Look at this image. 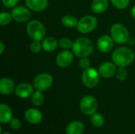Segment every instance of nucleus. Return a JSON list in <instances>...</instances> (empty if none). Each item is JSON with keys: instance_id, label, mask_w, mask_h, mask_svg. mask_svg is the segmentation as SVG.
Here are the masks:
<instances>
[{"instance_id": "obj_1", "label": "nucleus", "mask_w": 135, "mask_h": 134, "mask_svg": "<svg viewBox=\"0 0 135 134\" xmlns=\"http://www.w3.org/2000/svg\"><path fill=\"white\" fill-rule=\"evenodd\" d=\"M134 58V51L127 47H118L112 54V61L117 67H127L133 63Z\"/></svg>"}, {"instance_id": "obj_2", "label": "nucleus", "mask_w": 135, "mask_h": 134, "mask_svg": "<svg viewBox=\"0 0 135 134\" xmlns=\"http://www.w3.org/2000/svg\"><path fill=\"white\" fill-rule=\"evenodd\" d=\"M71 49L74 54L78 58L89 57L94 51V44L87 37H79L74 42Z\"/></svg>"}, {"instance_id": "obj_3", "label": "nucleus", "mask_w": 135, "mask_h": 134, "mask_svg": "<svg viewBox=\"0 0 135 134\" xmlns=\"http://www.w3.org/2000/svg\"><path fill=\"white\" fill-rule=\"evenodd\" d=\"M26 31L28 36L32 40L42 41L46 35V28L44 24L37 20L29 21L26 26Z\"/></svg>"}, {"instance_id": "obj_4", "label": "nucleus", "mask_w": 135, "mask_h": 134, "mask_svg": "<svg viewBox=\"0 0 135 134\" xmlns=\"http://www.w3.org/2000/svg\"><path fill=\"white\" fill-rule=\"evenodd\" d=\"M110 34L114 42L118 44L127 43V41L131 38L128 29L120 23H115L112 25Z\"/></svg>"}, {"instance_id": "obj_5", "label": "nucleus", "mask_w": 135, "mask_h": 134, "mask_svg": "<svg viewBox=\"0 0 135 134\" xmlns=\"http://www.w3.org/2000/svg\"><path fill=\"white\" fill-rule=\"evenodd\" d=\"M100 75L98 70H96L93 67H89L85 70H83L81 73V81L83 85L89 88H95L100 82Z\"/></svg>"}, {"instance_id": "obj_6", "label": "nucleus", "mask_w": 135, "mask_h": 134, "mask_svg": "<svg viewBox=\"0 0 135 134\" xmlns=\"http://www.w3.org/2000/svg\"><path fill=\"white\" fill-rule=\"evenodd\" d=\"M97 17L93 15H86L78 20L77 29L81 34H89L94 31L97 26Z\"/></svg>"}, {"instance_id": "obj_7", "label": "nucleus", "mask_w": 135, "mask_h": 134, "mask_svg": "<svg viewBox=\"0 0 135 134\" xmlns=\"http://www.w3.org/2000/svg\"><path fill=\"white\" fill-rule=\"evenodd\" d=\"M54 80L51 74L41 73L36 75L33 80V87L37 91L44 92L49 89L53 85Z\"/></svg>"}, {"instance_id": "obj_8", "label": "nucleus", "mask_w": 135, "mask_h": 134, "mask_svg": "<svg viewBox=\"0 0 135 134\" xmlns=\"http://www.w3.org/2000/svg\"><path fill=\"white\" fill-rule=\"evenodd\" d=\"M98 107V102L97 99L91 96H85L80 102L81 111L85 115H93L96 113Z\"/></svg>"}, {"instance_id": "obj_9", "label": "nucleus", "mask_w": 135, "mask_h": 134, "mask_svg": "<svg viewBox=\"0 0 135 134\" xmlns=\"http://www.w3.org/2000/svg\"><path fill=\"white\" fill-rule=\"evenodd\" d=\"M11 14L13 20L19 23L28 22L31 18V10L24 6H17L12 9Z\"/></svg>"}, {"instance_id": "obj_10", "label": "nucleus", "mask_w": 135, "mask_h": 134, "mask_svg": "<svg viewBox=\"0 0 135 134\" xmlns=\"http://www.w3.org/2000/svg\"><path fill=\"white\" fill-rule=\"evenodd\" d=\"M74 53L70 50H63L60 51L55 59L56 65L60 68H66L71 65L74 60Z\"/></svg>"}, {"instance_id": "obj_11", "label": "nucleus", "mask_w": 135, "mask_h": 134, "mask_svg": "<svg viewBox=\"0 0 135 134\" xmlns=\"http://www.w3.org/2000/svg\"><path fill=\"white\" fill-rule=\"evenodd\" d=\"M117 68L118 67L113 62H104L100 65L98 71L101 77L108 79L115 75Z\"/></svg>"}, {"instance_id": "obj_12", "label": "nucleus", "mask_w": 135, "mask_h": 134, "mask_svg": "<svg viewBox=\"0 0 135 134\" xmlns=\"http://www.w3.org/2000/svg\"><path fill=\"white\" fill-rule=\"evenodd\" d=\"M97 49L102 53H108L113 49L114 47V40L111 36L103 35L101 36L97 43Z\"/></svg>"}, {"instance_id": "obj_13", "label": "nucleus", "mask_w": 135, "mask_h": 134, "mask_svg": "<svg viewBox=\"0 0 135 134\" xmlns=\"http://www.w3.org/2000/svg\"><path fill=\"white\" fill-rule=\"evenodd\" d=\"M33 89V85H32L29 83L23 82L16 86L14 92L17 97L21 99H26L32 96V94L34 93Z\"/></svg>"}, {"instance_id": "obj_14", "label": "nucleus", "mask_w": 135, "mask_h": 134, "mask_svg": "<svg viewBox=\"0 0 135 134\" xmlns=\"http://www.w3.org/2000/svg\"><path fill=\"white\" fill-rule=\"evenodd\" d=\"M25 6L32 11L42 12L48 6V0H25Z\"/></svg>"}, {"instance_id": "obj_15", "label": "nucleus", "mask_w": 135, "mask_h": 134, "mask_svg": "<svg viewBox=\"0 0 135 134\" xmlns=\"http://www.w3.org/2000/svg\"><path fill=\"white\" fill-rule=\"evenodd\" d=\"M14 81L9 77H2L0 80V92L2 95H9L15 90Z\"/></svg>"}, {"instance_id": "obj_16", "label": "nucleus", "mask_w": 135, "mask_h": 134, "mask_svg": "<svg viewBox=\"0 0 135 134\" xmlns=\"http://www.w3.org/2000/svg\"><path fill=\"white\" fill-rule=\"evenodd\" d=\"M25 117L26 120L31 124H38L42 121L43 115L41 112L35 108H29L25 111Z\"/></svg>"}, {"instance_id": "obj_17", "label": "nucleus", "mask_w": 135, "mask_h": 134, "mask_svg": "<svg viewBox=\"0 0 135 134\" xmlns=\"http://www.w3.org/2000/svg\"><path fill=\"white\" fill-rule=\"evenodd\" d=\"M59 46V41L52 36H49L47 38H44L42 40V47L43 50L47 53L50 52H53L55 51L58 47Z\"/></svg>"}, {"instance_id": "obj_18", "label": "nucleus", "mask_w": 135, "mask_h": 134, "mask_svg": "<svg viewBox=\"0 0 135 134\" xmlns=\"http://www.w3.org/2000/svg\"><path fill=\"white\" fill-rule=\"evenodd\" d=\"M108 0H93L91 3V9L94 13L100 14L108 9Z\"/></svg>"}, {"instance_id": "obj_19", "label": "nucleus", "mask_w": 135, "mask_h": 134, "mask_svg": "<svg viewBox=\"0 0 135 134\" xmlns=\"http://www.w3.org/2000/svg\"><path fill=\"white\" fill-rule=\"evenodd\" d=\"M84 130H85L84 124L79 121L72 122L66 128V134H82Z\"/></svg>"}, {"instance_id": "obj_20", "label": "nucleus", "mask_w": 135, "mask_h": 134, "mask_svg": "<svg viewBox=\"0 0 135 134\" xmlns=\"http://www.w3.org/2000/svg\"><path fill=\"white\" fill-rule=\"evenodd\" d=\"M12 118L13 113L11 108L5 103L0 104V122L2 123H7L9 122Z\"/></svg>"}, {"instance_id": "obj_21", "label": "nucleus", "mask_w": 135, "mask_h": 134, "mask_svg": "<svg viewBox=\"0 0 135 134\" xmlns=\"http://www.w3.org/2000/svg\"><path fill=\"white\" fill-rule=\"evenodd\" d=\"M61 22H62V24L63 26H65V27H66V28H73L77 27L78 20L77 17H74V15H71V14H66V15H64V16L62 17Z\"/></svg>"}, {"instance_id": "obj_22", "label": "nucleus", "mask_w": 135, "mask_h": 134, "mask_svg": "<svg viewBox=\"0 0 135 134\" xmlns=\"http://www.w3.org/2000/svg\"><path fill=\"white\" fill-rule=\"evenodd\" d=\"M44 102V95L43 92L36 90L32 96V103H33V105L39 107L41 106Z\"/></svg>"}, {"instance_id": "obj_23", "label": "nucleus", "mask_w": 135, "mask_h": 134, "mask_svg": "<svg viewBox=\"0 0 135 134\" xmlns=\"http://www.w3.org/2000/svg\"><path fill=\"white\" fill-rule=\"evenodd\" d=\"M91 122H92L93 126H94L95 127H101L104 124V118L103 115L96 112L95 114H93L92 115Z\"/></svg>"}, {"instance_id": "obj_24", "label": "nucleus", "mask_w": 135, "mask_h": 134, "mask_svg": "<svg viewBox=\"0 0 135 134\" xmlns=\"http://www.w3.org/2000/svg\"><path fill=\"white\" fill-rule=\"evenodd\" d=\"M12 20H13L12 14L9 13V12L3 11L1 13V14H0V24L2 26H5V25L9 24Z\"/></svg>"}, {"instance_id": "obj_25", "label": "nucleus", "mask_w": 135, "mask_h": 134, "mask_svg": "<svg viewBox=\"0 0 135 134\" xmlns=\"http://www.w3.org/2000/svg\"><path fill=\"white\" fill-rule=\"evenodd\" d=\"M112 4L118 9H124L130 5L131 0H110Z\"/></svg>"}, {"instance_id": "obj_26", "label": "nucleus", "mask_w": 135, "mask_h": 134, "mask_svg": "<svg viewBox=\"0 0 135 134\" xmlns=\"http://www.w3.org/2000/svg\"><path fill=\"white\" fill-rule=\"evenodd\" d=\"M59 47L63 49V50H69L70 48H72L74 42H72V40L67 37H62L59 39Z\"/></svg>"}, {"instance_id": "obj_27", "label": "nucleus", "mask_w": 135, "mask_h": 134, "mask_svg": "<svg viewBox=\"0 0 135 134\" xmlns=\"http://www.w3.org/2000/svg\"><path fill=\"white\" fill-rule=\"evenodd\" d=\"M40 42L41 41L32 40V42L30 43V46H29V49H30V51L32 53L38 54L41 51L43 47H42V43H40Z\"/></svg>"}, {"instance_id": "obj_28", "label": "nucleus", "mask_w": 135, "mask_h": 134, "mask_svg": "<svg viewBox=\"0 0 135 134\" xmlns=\"http://www.w3.org/2000/svg\"><path fill=\"white\" fill-rule=\"evenodd\" d=\"M127 75H128V72H127L126 67H118L117 68L115 77L119 81H123L126 80L127 77Z\"/></svg>"}, {"instance_id": "obj_29", "label": "nucleus", "mask_w": 135, "mask_h": 134, "mask_svg": "<svg viewBox=\"0 0 135 134\" xmlns=\"http://www.w3.org/2000/svg\"><path fill=\"white\" fill-rule=\"evenodd\" d=\"M20 0H2L3 6L8 9H13L17 6Z\"/></svg>"}, {"instance_id": "obj_30", "label": "nucleus", "mask_w": 135, "mask_h": 134, "mask_svg": "<svg viewBox=\"0 0 135 134\" xmlns=\"http://www.w3.org/2000/svg\"><path fill=\"white\" fill-rule=\"evenodd\" d=\"M79 66L82 70H85V69L90 67V60L88 58V57L80 58V60H79Z\"/></svg>"}, {"instance_id": "obj_31", "label": "nucleus", "mask_w": 135, "mask_h": 134, "mask_svg": "<svg viewBox=\"0 0 135 134\" xmlns=\"http://www.w3.org/2000/svg\"><path fill=\"white\" fill-rule=\"evenodd\" d=\"M9 126L13 129V130H18L21 127V122L17 119V118H12V119L9 121Z\"/></svg>"}, {"instance_id": "obj_32", "label": "nucleus", "mask_w": 135, "mask_h": 134, "mask_svg": "<svg viewBox=\"0 0 135 134\" xmlns=\"http://www.w3.org/2000/svg\"><path fill=\"white\" fill-rule=\"evenodd\" d=\"M5 48H6V45L4 44V43L2 41L0 42V54H2L4 51H5Z\"/></svg>"}, {"instance_id": "obj_33", "label": "nucleus", "mask_w": 135, "mask_h": 134, "mask_svg": "<svg viewBox=\"0 0 135 134\" xmlns=\"http://www.w3.org/2000/svg\"><path fill=\"white\" fill-rule=\"evenodd\" d=\"M127 43L130 45V46H134V43H135V41H134V39H133V38H130L129 39V40L127 41Z\"/></svg>"}, {"instance_id": "obj_34", "label": "nucleus", "mask_w": 135, "mask_h": 134, "mask_svg": "<svg viewBox=\"0 0 135 134\" xmlns=\"http://www.w3.org/2000/svg\"><path fill=\"white\" fill-rule=\"evenodd\" d=\"M131 17L135 19V5L131 8Z\"/></svg>"}, {"instance_id": "obj_35", "label": "nucleus", "mask_w": 135, "mask_h": 134, "mask_svg": "<svg viewBox=\"0 0 135 134\" xmlns=\"http://www.w3.org/2000/svg\"><path fill=\"white\" fill-rule=\"evenodd\" d=\"M2 134H10L9 133H7V132H6V133H2Z\"/></svg>"}]
</instances>
